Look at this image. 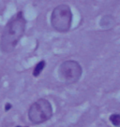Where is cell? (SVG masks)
<instances>
[{
    "instance_id": "1",
    "label": "cell",
    "mask_w": 120,
    "mask_h": 127,
    "mask_svg": "<svg viewBox=\"0 0 120 127\" xmlns=\"http://www.w3.org/2000/svg\"><path fill=\"white\" fill-rule=\"evenodd\" d=\"M26 21L22 11L14 15L6 24L0 38V50L4 53L14 51L25 30Z\"/></svg>"
},
{
    "instance_id": "2",
    "label": "cell",
    "mask_w": 120,
    "mask_h": 127,
    "mask_svg": "<svg viewBox=\"0 0 120 127\" xmlns=\"http://www.w3.org/2000/svg\"><path fill=\"white\" fill-rule=\"evenodd\" d=\"M72 13L68 5H59L52 12L51 24L57 32L65 33L71 26Z\"/></svg>"
},
{
    "instance_id": "3",
    "label": "cell",
    "mask_w": 120,
    "mask_h": 127,
    "mask_svg": "<svg viewBox=\"0 0 120 127\" xmlns=\"http://www.w3.org/2000/svg\"><path fill=\"white\" fill-rule=\"evenodd\" d=\"M53 116V107L45 98H41L33 103L28 110V118L35 124L42 123Z\"/></svg>"
},
{
    "instance_id": "4",
    "label": "cell",
    "mask_w": 120,
    "mask_h": 127,
    "mask_svg": "<svg viewBox=\"0 0 120 127\" xmlns=\"http://www.w3.org/2000/svg\"><path fill=\"white\" fill-rule=\"evenodd\" d=\"M83 69L80 64L74 60H68L61 64L58 70L59 79L66 84L76 83L80 79Z\"/></svg>"
},
{
    "instance_id": "5",
    "label": "cell",
    "mask_w": 120,
    "mask_h": 127,
    "mask_svg": "<svg viewBox=\"0 0 120 127\" xmlns=\"http://www.w3.org/2000/svg\"><path fill=\"white\" fill-rule=\"evenodd\" d=\"M45 65H46L45 61L41 60L40 63L38 64L36 66H35V68H34V71H33V76H34V77H38V76H40V74L42 72V70H43V68L45 67Z\"/></svg>"
},
{
    "instance_id": "6",
    "label": "cell",
    "mask_w": 120,
    "mask_h": 127,
    "mask_svg": "<svg viewBox=\"0 0 120 127\" xmlns=\"http://www.w3.org/2000/svg\"><path fill=\"white\" fill-rule=\"evenodd\" d=\"M110 122L115 125V126H119L120 125V114H113L110 116Z\"/></svg>"
},
{
    "instance_id": "7",
    "label": "cell",
    "mask_w": 120,
    "mask_h": 127,
    "mask_svg": "<svg viewBox=\"0 0 120 127\" xmlns=\"http://www.w3.org/2000/svg\"><path fill=\"white\" fill-rule=\"evenodd\" d=\"M17 127H20V126H17Z\"/></svg>"
}]
</instances>
